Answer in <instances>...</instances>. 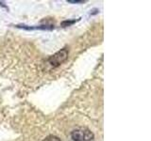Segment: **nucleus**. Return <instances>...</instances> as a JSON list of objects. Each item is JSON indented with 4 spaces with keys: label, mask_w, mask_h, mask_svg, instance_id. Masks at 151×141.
Segmentation results:
<instances>
[{
    "label": "nucleus",
    "mask_w": 151,
    "mask_h": 141,
    "mask_svg": "<svg viewBox=\"0 0 151 141\" xmlns=\"http://www.w3.org/2000/svg\"><path fill=\"white\" fill-rule=\"evenodd\" d=\"M68 55H69V51L67 50V48H63L60 50L59 52H57L53 56H51L48 58V60H47V62H48V64L51 67L56 68L60 64H63L68 58Z\"/></svg>",
    "instance_id": "1"
},
{
    "label": "nucleus",
    "mask_w": 151,
    "mask_h": 141,
    "mask_svg": "<svg viewBox=\"0 0 151 141\" xmlns=\"http://www.w3.org/2000/svg\"><path fill=\"white\" fill-rule=\"evenodd\" d=\"M71 137L74 141H91L94 135L93 132L87 128H78L71 133Z\"/></svg>",
    "instance_id": "2"
},
{
    "label": "nucleus",
    "mask_w": 151,
    "mask_h": 141,
    "mask_svg": "<svg viewBox=\"0 0 151 141\" xmlns=\"http://www.w3.org/2000/svg\"><path fill=\"white\" fill-rule=\"evenodd\" d=\"M42 141H61L58 136L56 135H50L48 136H46V137L42 140Z\"/></svg>",
    "instance_id": "3"
},
{
    "label": "nucleus",
    "mask_w": 151,
    "mask_h": 141,
    "mask_svg": "<svg viewBox=\"0 0 151 141\" xmlns=\"http://www.w3.org/2000/svg\"><path fill=\"white\" fill-rule=\"evenodd\" d=\"M75 22H76L75 20H73V21H69V22H68V21H64L63 24H61V25H63V26H67L72 25V24H74Z\"/></svg>",
    "instance_id": "4"
},
{
    "label": "nucleus",
    "mask_w": 151,
    "mask_h": 141,
    "mask_svg": "<svg viewBox=\"0 0 151 141\" xmlns=\"http://www.w3.org/2000/svg\"><path fill=\"white\" fill-rule=\"evenodd\" d=\"M67 2L72 4H78V3H84L85 1H83V0H80V1H78V0H67Z\"/></svg>",
    "instance_id": "5"
}]
</instances>
